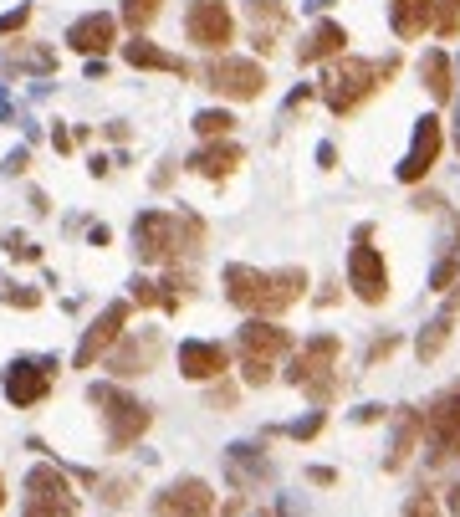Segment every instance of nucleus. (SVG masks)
I'll return each instance as SVG.
<instances>
[{"label":"nucleus","mask_w":460,"mask_h":517,"mask_svg":"<svg viewBox=\"0 0 460 517\" xmlns=\"http://www.w3.org/2000/svg\"><path fill=\"white\" fill-rule=\"evenodd\" d=\"M220 282H225V303L251 313V318H282L287 308H297L307 297V272L302 267L261 272V267H246V262H230L220 272Z\"/></svg>","instance_id":"1"},{"label":"nucleus","mask_w":460,"mask_h":517,"mask_svg":"<svg viewBox=\"0 0 460 517\" xmlns=\"http://www.w3.org/2000/svg\"><path fill=\"white\" fill-rule=\"evenodd\" d=\"M205 246V221L190 210H138L133 215V251L149 267H179L200 256Z\"/></svg>","instance_id":"2"},{"label":"nucleus","mask_w":460,"mask_h":517,"mask_svg":"<svg viewBox=\"0 0 460 517\" xmlns=\"http://www.w3.org/2000/svg\"><path fill=\"white\" fill-rule=\"evenodd\" d=\"M399 77V52L394 57H338L328 67V77H322V103H328L338 118L358 113L368 98H374L379 88H389V82Z\"/></svg>","instance_id":"3"},{"label":"nucleus","mask_w":460,"mask_h":517,"mask_svg":"<svg viewBox=\"0 0 460 517\" xmlns=\"http://www.w3.org/2000/svg\"><path fill=\"white\" fill-rule=\"evenodd\" d=\"M338 359H343V338L338 333H312L292 369H287V384H297V390L322 410V405H333V395L343 390V379H338Z\"/></svg>","instance_id":"4"},{"label":"nucleus","mask_w":460,"mask_h":517,"mask_svg":"<svg viewBox=\"0 0 460 517\" xmlns=\"http://www.w3.org/2000/svg\"><path fill=\"white\" fill-rule=\"evenodd\" d=\"M87 400L103 410V425H108V446L113 451H128L138 436H144V430L154 425V410L138 400V395H128L123 384H87Z\"/></svg>","instance_id":"5"},{"label":"nucleus","mask_w":460,"mask_h":517,"mask_svg":"<svg viewBox=\"0 0 460 517\" xmlns=\"http://www.w3.org/2000/svg\"><path fill=\"white\" fill-rule=\"evenodd\" d=\"M420 441L430 451V466H455L460 461V379L420 410Z\"/></svg>","instance_id":"6"},{"label":"nucleus","mask_w":460,"mask_h":517,"mask_svg":"<svg viewBox=\"0 0 460 517\" xmlns=\"http://www.w3.org/2000/svg\"><path fill=\"white\" fill-rule=\"evenodd\" d=\"M21 517H82V497L72 487V471L57 461H41L26 471V507Z\"/></svg>","instance_id":"7"},{"label":"nucleus","mask_w":460,"mask_h":517,"mask_svg":"<svg viewBox=\"0 0 460 517\" xmlns=\"http://www.w3.org/2000/svg\"><path fill=\"white\" fill-rule=\"evenodd\" d=\"M348 287L358 303L368 308H384L389 303V262L384 251L374 246V226H358L353 231V246H348Z\"/></svg>","instance_id":"8"},{"label":"nucleus","mask_w":460,"mask_h":517,"mask_svg":"<svg viewBox=\"0 0 460 517\" xmlns=\"http://www.w3.org/2000/svg\"><path fill=\"white\" fill-rule=\"evenodd\" d=\"M200 82L225 103H256L266 93V67L251 57H215L200 67Z\"/></svg>","instance_id":"9"},{"label":"nucleus","mask_w":460,"mask_h":517,"mask_svg":"<svg viewBox=\"0 0 460 517\" xmlns=\"http://www.w3.org/2000/svg\"><path fill=\"white\" fill-rule=\"evenodd\" d=\"M52 379H57V359L52 354H36V359H11L6 369H0V390H6V400L16 410H36L46 395H52Z\"/></svg>","instance_id":"10"},{"label":"nucleus","mask_w":460,"mask_h":517,"mask_svg":"<svg viewBox=\"0 0 460 517\" xmlns=\"http://www.w3.org/2000/svg\"><path fill=\"white\" fill-rule=\"evenodd\" d=\"M184 36H190L200 52L225 57V47L236 41V16H230L225 0H190V11H184Z\"/></svg>","instance_id":"11"},{"label":"nucleus","mask_w":460,"mask_h":517,"mask_svg":"<svg viewBox=\"0 0 460 517\" xmlns=\"http://www.w3.org/2000/svg\"><path fill=\"white\" fill-rule=\"evenodd\" d=\"M128 313H133V303H108L98 318L87 323V333H82V343H77V354H72V369H98L108 354H113V343L128 333Z\"/></svg>","instance_id":"12"},{"label":"nucleus","mask_w":460,"mask_h":517,"mask_svg":"<svg viewBox=\"0 0 460 517\" xmlns=\"http://www.w3.org/2000/svg\"><path fill=\"white\" fill-rule=\"evenodd\" d=\"M440 149H445V123H440L435 113L414 118V139H409V154H404L399 169H394V180H399V185H420L430 169L440 164Z\"/></svg>","instance_id":"13"},{"label":"nucleus","mask_w":460,"mask_h":517,"mask_svg":"<svg viewBox=\"0 0 460 517\" xmlns=\"http://www.w3.org/2000/svg\"><path fill=\"white\" fill-rule=\"evenodd\" d=\"M159 354H164V333L159 328H133L113 343V354L103 364H108L113 379H138V374H149L159 364Z\"/></svg>","instance_id":"14"},{"label":"nucleus","mask_w":460,"mask_h":517,"mask_svg":"<svg viewBox=\"0 0 460 517\" xmlns=\"http://www.w3.org/2000/svg\"><path fill=\"white\" fill-rule=\"evenodd\" d=\"M149 517H215V492L205 477H179L149 502Z\"/></svg>","instance_id":"15"},{"label":"nucleus","mask_w":460,"mask_h":517,"mask_svg":"<svg viewBox=\"0 0 460 517\" xmlns=\"http://www.w3.org/2000/svg\"><path fill=\"white\" fill-rule=\"evenodd\" d=\"M236 354H241V359L276 364L282 354H292V328H282L276 318H246L241 333H236Z\"/></svg>","instance_id":"16"},{"label":"nucleus","mask_w":460,"mask_h":517,"mask_svg":"<svg viewBox=\"0 0 460 517\" xmlns=\"http://www.w3.org/2000/svg\"><path fill=\"white\" fill-rule=\"evenodd\" d=\"M179 374L195 384H215L230 374V349L215 338H184L179 343Z\"/></svg>","instance_id":"17"},{"label":"nucleus","mask_w":460,"mask_h":517,"mask_svg":"<svg viewBox=\"0 0 460 517\" xmlns=\"http://www.w3.org/2000/svg\"><path fill=\"white\" fill-rule=\"evenodd\" d=\"M113 41H118V16H108V11H87L67 26V52H82V57L113 52Z\"/></svg>","instance_id":"18"},{"label":"nucleus","mask_w":460,"mask_h":517,"mask_svg":"<svg viewBox=\"0 0 460 517\" xmlns=\"http://www.w3.org/2000/svg\"><path fill=\"white\" fill-rule=\"evenodd\" d=\"M225 477L236 492H251L261 482H271V456L251 441H236V446H225Z\"/></svg>","instance_id":"19"},{"label":"nucleus","mask_w":460,"mask_h":517,"mask_svg":"<svg viewBox=\"0 0 460 517\" xmlns=\"http://www.w3.org/2000/svg\"><path fill=\"white\" fill-rule=\"evenodd\" d=\"M241 164H246V149H241V144L215 139V144H205V149H195V154H190V175H205V180H230Z\"/></svg>","instance_id":"20"},{"label":"nucleus","mask_w":460,"mask_h":517,"mask_svg":"<svg viewBox=\"0 0 460 517\" xmlns=\"http://www.w3.org/2000/svg\"><path fill=\"white\" fill-rule=\"evenodd\" d=\"M348 52V31L338 21H317L307 36H302V47H297V62L302 67H317V62H333Z\"/></svg>","instance_id":"21"},{"label":"nucleus","mask_w":460,"mask_h":517,"mask_svg":"<svg viewBox=\"0 0 460 517\" xmlns=\"http://www.w3.org/2000/svg\"><path fill=\"white\" fill-rule=\"evenodd\" d=\"M246 16H251V47L261 57H271L276 36H282V26H287V6L282 0H246Z\"/></svg>","instance_id":"22"},{"label":"nucleus","mask_w":460,"mask_h":517,"mask_svg":"<svg viewBox=\"0 0 460 517\" xmlns=\"http://www.w3.org/2000/svg\"><path fill=\"white\" fill-rule=\"evenodd\" d=\"M123 62H128V67H138V72H174V77H190V62L174 57V52H164V47H154L149 36L123 41Z\"/></svg>","instance_id":"23"},{"label":"nucleus","mask_w":460,"mask_h":517,"mask_svg":"<svg viewBox=\"0 0 460 517\" xmlns=\"http://www.w3.org/2000/svg\"><path fill=\"white\" fill-rule=\"evenodd\" d=\"M414 451H420V410L399 405V410H394V436H389V456H384V471H404Z\"/></svg>","instance_id":"24"},{"label":"nucleus","mask_w":460,"mask_h":517,"mask_svg":"<svg viewBox=\"0 0 460 517\" xmlns=\"http://www.w3.org/2000/svg\"><path fill=\"white\" fill-rule=\"evenodd\" d=\"M389 26L399 41H420L435 26V0H389Z\"/></svg>","instance_id":"25"},{"label":"nucleus","mask_w":460,"mask_h":517,"mask_svg":"<svg viewBox=\"0 0 460 517\" xmlns=\"http://www.w3.org/2000/svg\"><path fill=\"white\" fill-rule=\"evenodd\" d=\"M420 82H425V93H430L435 103H455V62H450L440 47H430V52L420 57Z\"/></svg>","instance_id":"26"},{"label":"nucleus","mask_w":460,"mask_h":517,"mask_svg":"<svg viewBox=\"0 0 460 517\" xmlns=\"http://www.w3.org/2000/svg\"><path fill=\"white\" fill-rule=\"evenodd\" d=\"M450 328H455V318H450V313L430 318V323L420 328V338H414V359H420V364H435V359L445 354V343H450Z\"/></svg>","instance_id":"27"},{"label":"nucleus","mask_w":460,"mask_h":517,"mask_svg":"<svg viewBox=\"0 0 460 517\" xmlns=\"http://www.w3.org/2000/svg\"><path fill=\"white\" fill-rule=\"evenodd\" d=\"M190 128H195L205 144H215V139H230V128H236V113H230V108H205V113L190 118Z\"/></svg>","instance_id":"28"},{"label":"nucleus","mask_w":460,"mask_h":517,"mask_svg":"<svg viewBox=\"0 0 460 517\" xmlns=\"http://www.w3.org/2000/svg\"><path fill=\"white\" fill-rule=\"evenodd\" d=\"M128 287H133V292H128V303H133V308H164V313H174V308H179L174 297L154 282V277H133Z\"/></svg>","instance_id":"29"},{"label":"nucleus","mask_w":460,"mask_h":517,"mask_svg":"<svg viewBox=\"0 0 460 517\" xmlns=\"http://www.w3.org/2000/svg\"><path fill=\"white\" fill-rule=\"evenodd\" d=\"M159 11H164V0H123L118 21H123L128 31H138V36H144V31L159 21Z\"/></svg>","instance_id":"30"},{"label":"nucleus","mask_w":460,"mask_h":517,"mask_svg":"<svg viewBox=\"0 0 460 517\" xmlns=\"http://www.w3.org/2000/svg\"><path fill=\"white\" fill-rule=\"evenodd\" d=\"M322 425H328V415H322V410H312V415H302V420H292V425H276V436L312 441V436H322Z\"/></svg>","instance_id":"31"},{"label":"nucleus","mask_w":460,"mask_h":517,"mask_svg":"<svg viewBox=\"0 0 460 517\" xmlns=\"http://www.w3.org/2000/svg\"><path fill=\"white\" fill-rule=\"evenodd\" d=\"M435 36H460V0H435V26H430Z\"/></svg>","instance_id":"32"},{"label":"nucleus","mask_w":460,"mask_h":517,"mask_svg":"<svg viewBox=\"0 0 460 517\" xmlns=\"http://www.w3.org/2000/svg\"><path fill=\"white\" fill-rule=\"evenodd\" d=\"M0 303L6 308H41V292L26 282H0Z\"/></svg>","instance_id":"33"},{"label":"nucleus","mask_w":460,"mask_h":517,"mask_svg":"<svg viewBox=\"0 0 460 517\" xmlns=\"http://www.w3.org/2000/svg\"><path fill=\"white\" fill-rule=\"evenodd\" d=\"M404 517H440V502H435V492H409V502H404Z\"/></svg>","instance_id":"34"},{"label":"nucleus","mask_w":460,"mask_h":517,"mask_svg":"<svg viewBox=\"0 0 460 517\" xmlns=\"http://www.w3.org/2000/svg\"><path fill=\"white\" fill-rule=\"evenodd\" d=\"M6 256H11V262H36L41 246H36V241H26L21 231H11V236H6Z\"/></svg>","instance_id":"35"},{"label":"nucleus","mask_w":460,"mask_h":517,"mask_svg":"<svg viewBox=\"0 0 460 517\" xmlns=\"http://www.w3.org/2000/svg\"><path fill=\"white\" fill-rule=\"evenodd\" d=\"M26 21H31V0H21L16 11H6V16H0V36H16V31H26Z\"/></svg>","instance_id":"36"},{"label":"nucleus","mask_w":460,"mask_h":517,"mask_svg":"<svg viewBox=\"0 0 460 517\" xmlns=\"http://www.w3.org/2000/svg\"><path fill=\"white\" fill-rule=\"evenodd\" d=\"M98 487H103L98 497H103V502H113V507L133 497V477H113V482H98Z\"/></svg>","instance_id":"37"},{"label":"nucleus","mask_w":460,"mask_h":517,"mask_svg":"<svg viewBox=\"0 0 460 517\" xmlns=\"http://www.w3.org/2000/svg\"><path fill=\"white\" fill-rule=\"evenodd\" d=\"M394 349H399V333H384V338H374V349H368V359H363V364H368V369H379Z\"/></svg>","instance_id":"38"},{"label":"nucleus","mask_w":460,"mask_h":517,"mask_svg":"<svg viewBox=\"0 0 460 517\" xmlns=\"http://www.w3.org/2000/svg\"><path fill=\"white\" fill-rule=\"evenodd\" d=\"M271 369H276V364H261V359H241V374H246V384H256V390H261V384H271Z\"/></svg>","instance_id":"39"},{"label":"nucleus","mask_w":460,"mask_h":517,"mask_svg":"<svg viewBox=\"0 0 460 517\" xmlns=\"http://www.w3.org/2000/svg\"><path fill=\"white\" fill-rule=\"evenodd\" d=\"M26 164H31V149L21 144V149H11V154H6V164H0V169H6V175H26Z\"/></svg>","instance_id":"40"},{"label":"nucleus","mask_w":460,"mask_h":517,"mask_svg":"<svg viewBox=\"0 0 460 517\" xmlns=\"http://www.w3.org/2000/svg\"><path fill=\"white\" fill-rule=\"evenodd\" d=\"M236 405V384H215L210 390V410H230Z\"/></svg>","instance_id":"41"},{"label":"nucleus","mask_w":460,"mask_h":517,"mask_svg":"<svg viewBox=\"0 0 460 517\" xmlns=\"http://www.w3.org/2000/svg\"><path fill=\"white\" fill-rule=\"evenodd\" d=\"M72 144H77V134H72L67 123H57V128H52V149H57V154H72Z\"/></svg>","instance_id":"42"},{"label":"nucleus","mask_w":460,"mask_h":517,"mask_svg":"<svg viewBox=\"0 0 460 517\" xmlns=\"http://www.w3.org/2000/svg\"><path fill=\"white\" fill-rule=\"evenodd\" d=\"M307 482H317V487H333V482H338V471H333V466H307Z\"/></svg>","instance_id":"43"},{"label":"nucleus","mask_w":460,"mask_h":517,"mask_svg":"<svg viewBox=\"0 0 460 517\" xmlns=\"http://www.w3.org/2000/svg\"><path fill=\"white\" fill-rule=\"evenodd\" d=\"M353 420H358V425H368V420H384V405H358V410H353Z\"/></svg>","instance_id":"44"},{"label":"nucleus","mask_w":460,"mask_h":517,"mask_svg":"<svg viewBox=\"0 0 460 517\" xmlns=\"http://www.w3.org/2000/svg\"><path fill=\"white\" fill-rule=\"evenodd\" d=\"M445 313H450V318L460 313V267H455V282H450V297H445Z\"/></svg>","instance_id":"45"},{"label":"nucleus","mask_w":460,"mask_h":517,"mask_svg":"<svg viewBox=\"0 0 460 517\" xmlns=\"http://www.w3.org/2000/svg\"><path fill=\"white\" fill-rule=\"evenodd\" d=\"M317 164L322 169H338V149L333 144H317Z\"/></svg>","instance_id":"46"},{"label":"nucleus","mask_w":460,"mask_h":517,"mask_svg":"<svg viewBox=\"0 0 460 517\" xmlns=\"http://www.w3.org/2000/svg\"><path fill=\"white\" fill-rule=\"evenodd\" d=\"M87 241L108 251V246H113V231H108V226H92V231H87Z\"/></svg>","instance_id":"47"},{"label":"nucleus","mask_w":460,"mask_h":517,"mask_svg":"<svg viewBox=\"0 0 460 517\" xmlns=\"http://www.w3.org/2000/svg\"><path fill=\"white\" fill-rule=\"evenodd\" d=\"M0 123H16V103H11L6 88H0Z\"/></svg>","instance_id":"48"},{"label":"nucleus","mask_w":460,"mask_h":517,"mask_svg":"<svg viewBox=\"0 0 460 517\" xmlns=\"http://www.w3.org/2000/svg\"><path fill=\"white\" fill-rule=\"evenodd\" d=\"M302 6H307V16H328L338 0H302Z\"/></svg>","instance_id":"49"},{"label":"nucleus","mask_w":460,"mask_h":517,"mask_svg":"<svg viewBox=\"0 0 460 517\" xmlns=\"http://www.w3.org/2000/svg\"><path fill=\"white\" fill-rule=\"evenodd\" d=\"M87 169H92V175H98V180H103V175H108V169H113V164H108V154H92V159H87Z\"/></svg>","instance_id":"50"},{"label":"nucleus","mask_w":460,"mask_h":517,"mask_svg":"<svg viewBox=\"0 0 460 517\" xmlns=\"http://www.w3.org/2000/svg\"><path fill=\"white\" fill-rule=\"evenodd\" d=\"M450 517H460V482L450 487Z\"/></svg>","instance_id":"51"},{"label":"nucleus","mask_w":460,"mask_h":517,"mask_svg":"<svg viewBox=\"0 0 460 517\" xmlns=\"http://www.w3.org/2000/svg\"><path fill=\"white\" fill-rule=\"evenodd\" d=\"M0 507H6V477H0Z\"/></svg>","instance_id":"52"},{"label":"nucleus","mask_w":460,"mask_h":517,"mask_svg":"<svg viewBox=\"0 0 460 517\" xmlns=\"http://www.w3.org/2000/svg\"><path fill=\"white\" fill-rule=\"evenodd\" d=\"M455 154H460V123H455Z\"/></svg>","instance_id":"53"},{"label":"nucleus","mask_w":460,"mask_h":517,"mask_svg":"<svg viewBox=\"0 0 460 517\" xmlns=\"http://www.w3.org/2000/svg\"><path fill=\"white\" fill-rule=\"evenodd\" d=\"M455 77H460V62H455Z\"/></svg>","instance_id":"54"}]
</instances>
